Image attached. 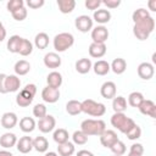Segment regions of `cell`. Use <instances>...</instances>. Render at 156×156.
<instances>
[{"instance_id": "obj_11", "label": "cell", "mask_w": 156, "mask_h": 156, "mask_svg": "<svg viewBox=\"0 0 156 156\" xmlns=\"http://www.w3.org/2000/svg\"><path fill=\"white\" fill-rule=\"evenodd\" d=\"M138 76L144 79V80H149L154 77V73H155V68H154V65L150 63V62H141L139 66H138Z\"/></svg>"}, {"instance_id": "obj_51", "label": "cell", "mask_w": 156, "mask_h": 156, "mask_svg": "<svg viewBox=\"0 0 156 156\" xmlns=\"http://www.w3.org/2000/svg\"><path fill=\"white\" fill-rule=\"evenodd\" d=\"M5 38H6V29H5L4 24H2V22L0 21V43L4 41Z\"/></svg>"}, {"instance_id": "obj_10", "label": "cell", "mask_w": 156, "mask_h": 156, "mask_svg": "<svg viewBox=\"0 0 156 156\" xmlns=\"http://www.w3.org/2000/svg\"><path fill=\"white\" fill-rule=\"evenodd\" d=\"M41 99L48 104H55L60 99V90L46 85L41 91Z\"/></svg>"}, {"instance_id": "obj_32", "label": "cell", "mask_w": 156, "mask_h": 156, "mask_svg": "<svg viewBox=\"0 0 156 156\" xmlns=\"http://www.w3.org/2000/svg\"><path fill=\"white\" fill-rule=\"evenodd\" d=\"M57 7L61 13H71L76 7L74 0H57Z\"/></svg>"}, {"instance_id": "obj_8", "label": "cell", "mask_w": 156, "mask_h": 156, "mask_svg": "<svg viewBox=\"0 0 156 156\" xmlns=\"http://www.w3.org/2000/svg\"><path fill=\"white\" fill-rule=\"evenodd\" d=\"M91 39L93 43L98 44H105V41L108 39V30L105 26H96L91 29Z\"/></svg>"}, {"instance_id": "obj_46", "label": "cell", "mask_w": 156, "mask_h": 156, "mask_svg": "<svg viewBox=\"0 0 156 156\" xmlns=\"http://www.w3.org/2000/svg\"><path fill=\"white\" fill-rule=\"evenodd\" d=\"M84 5H85V7H87L88 10H93V11H95V10H98V9L100 7V5H101V0H85Z\"/></svg>"}, {"instance_id": "obj_40", "label": "cell", "mask_w": 156, "mask_h": 156, "mask_svg": "<svg viewBox=\"0 0 156 156\" xmlns=\"http://www.w3.org/2000/svg\"><path fill=\"white\" fill-rule=\"evenodd\" d=\"M72 140H73V144H77V145H84L87 144L88 141V135L84 134L82 130H76L72 135Z\"/></svg>"}, {"instance_id": "obj_24", "label": "cell", "mask_w": 156, "mask_h": 156, "mask_svg": "<svg viewBox=\"0 0 156 156\" xmlns=\"http://www.w3.org/2000/svg\"><path fill=\"white\" fill-rule=\"evenodd\" d=\"M110 69L115 73V74H122L124 73V71L127 69V62L124 58L122 57H117L112 61V63L110 65Z\"/></svg>"}, {"instance_id": "obj_34", "label": "cell", "mask_w": 156, "mask_h": 156, "mask_svg": "<svg viewBox=\"0 0 156 156\" xmlns=\"http://www.w3.org/2000/svg\"><path fill=\"white\" fill-rule=\"evenodd\" d=\"M68 138H69V134H68V132H67L65 128L55 129V132H54V134H52V139H54V141H55L57 145L68 141Z\"/></svg>"}, {"instance_id": "obj_17", "label": "cell", "mask_w": 156, "mask_h": 156, "mask_svg": "<svg viewBox=\"0 0 156 156\" xmlns=\"http://www.w3.org/2000/svg\"><path fill=\"white\" fill-rule=\"evenodd\" d=\"M61 57L56 52H48L44 56V65L48 68H58L61 66Z\"/></svg>"}, {"instance_id": "obj_30", "label": "cell", "mask_w": 156, "mask_h": 156, "mask_svg": "<svg viewBox=\"0 0 156 156\" xmlns=\"http://www.w3.org/2000/svg\"><path fill=\"white\" fill-rule=\"evenodd\" d=\"M15 73L16 76H26L30 71V63L26 60H20L15 63Z\"/></svg>"}, {"instance_id": "obj_26", "label": "cell", "mask_w": 156, "mask_h": 156, "mask_svg": "<svg viewBox=\"0 0 156 156\" xmlns=\"http://www.w3.org/2000/svg\"><path fill=\"white\" fill-rule=\"evenodd\" d=\"M37 127V123L34 118L32 117H23L20 119V128L24 133H32Z\"/></svg>"}, {"instance_id": "obj_22", "label": "cell", "mask_w": 156, "mask_h": 156, "mask_svg": "<svg viewBox=\"0 0 156 156\" xmlns=\"http://www.w3.org/2000/svg\"><path fill=\"white\" fill-rule=\"evenodd\" d=\"M46 83L49 87H52V88H56L58 89L62 84V74L57 71H52L48 74L46 77Z\"/></svg>"}, {"instance_id": "obj_2", "label": "cell", "mask_w": 156, "mask_h": 156, "mask_svg": "<svg viewBox=\"0 0 156 156\" xmlns=\"http://www.w3.org/2000/svg\"><path fill=\"white\" fill-rule=\"evenodd\" d=\"M106 129V123L102 121V119H93V118H88V119H84L82 123H80V130L87 134L88 136L90 135H98L100 136L104 130Z\"/></svg>"}, {"instance_id": "obj_25", "label": "cell", "mask_w": 156, "mask_h": 156, "mask_svg": "<svg viewBox=\"0 0 156 156\" xmlns=\"http://www.w3.org/2000/svg\"><path fill=\"white\" fill-rule=\"evenodd\" d=\"M93 71L98 76H106L111 69H110V63L105 60H99L93 65Z\"/></svg>"}, {"instance_id": "obj_31", "label": "cell", "mask_w": 156, "mask_h": 156, "mask_svg": "<svg viewBox=\"0 0 156 156\" xmlns=\"http://www.w3.org/2000/svg\"><path fill=\"white\" fill-rule=\"evenodd\" d=\"M66 112L71 116H77L82 112V102L78 100H69L66 104Z\"/></svg>"}, {"instance_id": "obj_47", "label": "cell", "mask_w": 156, "mask_h": 156, "mask_svg": "<svg viewBox=\"0 0 156 156\" xmlns=\"http://www.w3.org/2000/svg\"><path fill=\"white\" fill-rule=\"evenodd\" d=\"M45 4L44 0H27V5L29 9H39Z\"/></svg>"}, {"instance_id": "obj_35", "label": "cell", "mask_w": 156, "mask_h": 156, "mask_svg": "<svg viewBox=\"0 0 156 156\" xmlns=\"http://www.w3.org/2000/svg\"><path fill=\"white\" fill-rule=\"evenodd\" d=\"M22 41V38L20 35H12L10 37V39L7 40V50L12 54H18V49H20V44Z\"/></svg>"}, {"instance_id": "obj_39", "label": "cell", "mask_w": 156, "mask_h": 156, "mask_svg": "<svg viewBox=\"0 0 156 156\" xmlns=\"http://www.w3.org/2000/svg\"><path fill=\"white\" fill-rule=\"evenodd\" d=\"M110 150L113 152V155H116V156H122V155L126 154L127 147H126V144H124L123 141L118 140V141H116V143L110 147Z\"/></svg>"}, {"instance_id": "obj_27", "label": "cell", "mask_w": 156, "mask_h": 156, "mask_svg": "<svg viewBox=\"0 0 156 156\" xmlns=\"http://www.w3.org/2000/svg\"><path fill=\"white\" fill-rule=\"evenodd\" d=\"M76 151V147H74V144L71 143L69 140L63 143V144H58L57 146V154L60 156H72Z\"/></svg>"}, {"instance_id": "obj_56", "label": "cell", "mask_w": 156, "mask_h": 156, "mask_svg": "<svg viewBox=\"0 0 156 156\" xmlns=\"http://www.w3.org/2000/svg\"><path fill=\"white\" fill-rule=\"evenodd\" d=\"M152 62H154V63L156 62V54H154V55H152Z\"/></svg>"}, {"instance_id": "obj_28", "label": "cell", "mask_w": 156, "mask_h": 156, "mask_svg": "<svg viewBox=\"0 0 156 156\" xmlns=\"http://www.w3.org/2000/svg\"><path fill=\"white\" fill-rule=\"evenodd\" d=\"M33 149L38 152H46L49 149V141L45 136H37L33 139Z\"/></svg>"}, {"instance_id": "obj_12", "label": "cell", "mask_w": 156, "mask_h": 156, "mask_svg": "<svg viewBox=\"0 0 156 156\" xmlns=\"http://www.w3.org/2000/svg\"><path fill=\"white\" fill-rule=\"evenodd\" d=\"M139 111L145 115V116H149L151 118H156V105L152 100H149V99H144L143 102L138 106Z\"/></svg>"}, {"instance_id": "obj_36", "label": "cell", "mask_w": 156, "mask_h": 156, "mask_svg": "<svg viewBox=\"0 0 156 156\" xmlns=\"http://www.w3.org/2000/svg\"><path fill=\"white\" fill-rule=\"evenodd\" d=\"M33 51V44L26 39V38H22V41L20 44V49H18V54L22 55V56H29Z\"/></svg>"}, {"instance_id": "obj_15", "label": "cell", "mask_w": 156, "mask_h": 156, "mask_svg": "<svg viewBox=\"0 0 156 156\" xmlns=\"http://www.w3.org/2000/svg\"><path fill=\"white\" fill-rule=\"evenodd\" d=\"M16 147L18 150V152L21 154H28L33 150V139L28 135H24L22 138H20L17 140V144H16Z\"/></svg>"}, {"instance_id": "obj_57", "label": "cell", "mask_w": 156, "mask_h": 156, "mask_svg": "<svg viewBox=\"0 0 156 156\" xmlns=\"http://www.w3.org/2000/svg\"><path fill=\"white\" fill-rule=\"evenodd\" d=\"M128 156H136V155H133V154H130V152H129V154H128Z\"/></svg>"}, {"instance_id": "obj_1", "label": "cell", "mask_w": 156, "mask_h": 156, "mask_svg": "<svg viewBox=\"0 0 156 156\" xmlns=\"http://www.w3.org/2000/svg\"><path fill=\"white\" fill-rule=\"evenodd\" d=\"M154 29H155V20L150 16V17L143 20V21H139V22L134 23L133 34L139 40H146L149 38V35L154 32Z\"/></svg>"}, {"instance_id": "obj_48", "label": "cell", "mask_w": 156, "mask_h": 156, "mask_svg": "<svg viewBox=\"0 0 156 156\" xmlns=\"http://www.w3.org/2000/svg\"><path fill=\"white\" fill-rule=\"evenodd\" d=\"M101 4L107 6V9H117L121 5V0H102Z\"/></svg>"}, {"instance_id": "obj_29", "label": "cell", "mask_w": 156, "mask_h": 156, "mask_svg": "<svg viewBox=\"0 0 156 156\" xmlns=\"http://www.w3.org/2000/svg\"><path fill=\"white\" fill-rule=\"evenodd\" d=\"M112 108L117 113H122L127 110V100L123 96H115L112 99Z\"/></svg>"}, {"instance_id": "obj_52", "label": "cell", "mask_w": 156, "mask_h": 156, "mask_svg": "<svg viewBox=\"0 0 156 156\" xmlns=\"http://www.w3.org/2000/svg\"><path fill=\"white\" fill-rule=\"evenodd\" d=\"M76 156H94V154L89 150H79Z\"/></svg>"}, {"instance_id": "obj_50", "label": "cell", "mask_w": 156, "mask_h": 156, "mask_svg": "<svg viewBox=\"0 0 156 156\" xmlns=\"http://www.w3.org/2000/svg\"><path fill=\"white\" fill-rule=\"evenodd\" d=\"M7 74L5 73H0V94H6L5 90V78Z\"/></svg>"}, {"instance_id": "obj_58", "label": "cell", "mask_w": 156, "mask_h": 156, "mask_svg": "<svg viewBox=\"0 0 156 156\" xmlns=\"http://www.w3.org/2000/svg\"><path fill=\"white\" fill-rule=\"evenodd\" d=\"M112 156H116V155H112Z\"/></svg>"}, {"instance_id": "obj_21", "label": "cell", "mask_w": 156, "mask_h": 156, "mask_svg": "<svg viewBox=\"0 0 156 156\" xmlns=\"http://www.w3.org/2000/svg\"><path fill=\"white\" fill-rule=\"evenodd\" d=\"M17 144V136L13 133H4L0 136V146H2L4 149H11Z\"/></svg>"}, {"instance_id": "obj_55", "label": "cell", "mask_w": 156, "mask_h": 156, "mask_svg": "<svg viewBox=\"0 0 156 156\" xmlns=\"http://www.w3.org/2000/svg\"><path fill=\"white\" fill-rule=\"evenodd\" d=\"M44 156H58V154H57V152H55V151H49V152L46 151Z\"/></svg>"}, {"instance_id": "obj_33", "label": "cell", "mask_w": 156, "mask_h": 156, "mask_svg": "<svg viewBox=\"0 0 156 156\" xmlns=\"http://www.w3.org/2000/svg\"><path fill=\"white\" fill-rule=\"evenodd\" d=\"M34 45L39 49V50H44L48 48L49 45V35L44 32H40L35 35L34 38Z\"/></svg>"}, {"instance_id": "obj_7", "label": "cell", "mask_w": 156, "mask_h": 156, "mask_svg": "<svg viewBox=\"0 0 156 156\" xmlns=\"http://www.w3.org/2000/svg\"><path fill=\"white\" fill-rule=\"evenodd\" d=\"M76 28L82 33H88L93 29V18L88 15H80L74 20Z\"/></svg>"}, {"instance_id": "obj_37", "label": "cell", "mask_w": 156, "mask_h": 156, "mask_svg": "<svg viewBox=\"0 0 156 156\" xmlns=\"http://www.w3.org/2000/svg\"><path fill=\"white\" fill-rule=\"evenodd\" d=\"M144 99H145V98H144V95H143L140 91H133V93H130L129 96H128V104H129L132 107H138V106L143 102Z\"/></svg>"}, {"instance_id": "obj_20", "label": "cell", "mask_w": 156, "mask_h": 156, "mask_svg": "<svg viewBox=\"0 0 156 156\" xmlns=\"http://www.w3.org/2000/svg\"><path fill=\"white\" fill-rule=\"evenodd\" d=\"M107 51V48L105 44H98V43H91L89 45V55L94 58H101Z\"/></svg>"}, {"instance_id": "obj_19", "label": "cell", "mask_w": 156, "mask_h": 156, "mask_svg": "<svg viewBox=\"0 0 156 156\" xmlns=\"http://www.w3.org/2000/svg\"><path fill=\"white\" fill-rule=\"evenodd\" d=\"M33 99H34V96L32 94H29L27 90L22 89L16 96V104L20 107H27L33 102Z\"/></svg>"}, {"instance_id": "obj_4", "label": "cell", "mask_w": 156, "mask_h": 156, "mask_svg": "<svg viewBox=\"0 0 156 156\" xmlns=\"http://www.w3.org/2000/svg\"><path fill=\"white\" fill-rule=\"evenodd\" d=\"M82 112L93 117H101L106 112V106L102 102H98L93 99H85L82 101Z\"/></svg>"}, {"instance_id": "obj_13", "label": "cell", "mask_w": 156, "mask_h": 156, "mask_svg": "<svg viewBox=\"0 0 156 156\" xmlns=\"http://www.w3.org/2000/svg\"><path fill=\"white\" fill-rule=\"evenodd\" d=\"M21 87V79L16 74H9L5 78V90L6 93H15Z\"/></svg>"}, {"instance_id": "obj_43", "label": "cell", "mask_w": 156, "mask_h": 156, "mask_svg": "<svg viewBox=\"0 0 156 156\" xmlns=\"http://www.w3.org/2000/svg\"><path fill=\"white\" fill-rule=\"evenodd\" d=\"M23 6H24V1H23V0H10V1H7V4H6L7 11L11 12V13L15 12L16 10L23 7Z\"/></svg>"}, {"instance_id": "obj_42", "label": "cell", "mask_w": 156, "mask_h": 156, "mask_svg": "<svg viewBox=\"0 0 156 156\" xmlns=\"http://www.w3.org/2000/svg\"><path fill=\"white\" fill-rule=\"evenodd\" d=\"M48 113H46V106L44 104H37L34 107H33V116L37 117L38 119L45 117Z\"/></svg>"}, {"instance_id": "obj_44", "label": "cell", "mask_w": 156, "mask_h": 156, "mask_svg": "<svg viewBox=\"0 0 156 156\" xmlns=\"http://www.w3.org/2000/svg\"><path fill=\"white\" fill-rule=\"evenodd\" d=\"M12 15V17H13V20H16V21H18V22H21V21H24L26 18H27V15H28V11H27V9L23 6V7H21V9H18V10H16L15 12H12L11 13Z\"/></svg>"}, {"instance_id": "obj_53", "label": "cell", "mask_w": 156, "mask_h": 156, "mask_svg": "<svg viewBox=\"0 0 156 156\" xmlns=\"http://www.w3.org/2000/svg\"><path fill=\"white\" fill-rule=\"evenodd\" d=\"M147 6L150 7V10L151 11H156V0H151V1H149V4H147Z\"/></svg>"}, {"instance_id": "obj_38", "label": "cell", "mask_w": 156, "mask_h": 156, "mask_svg": "<svg viewBox=\"0 0 156 156\" xmlns=\"http://www.w3.org/2000/svg\"><path fill=\"white\" fill-rule=\"evenodd\" d=\"M147 17H150V13H149V11H147L146 9H143V7L136 9V10L132 13V20H133L134 23H136V22H139V21H143V20H145V18H147Z\"/></svg>"}, {"instance_id": "obj_5", "label": "cell", "mask_w": 156, "mask_h": 156, "mask_svg": "<svg viewBox=\"0 0 156 156\" xmlns=\"http://www.w3.org/2000/svg\"><path fill=\"white\" fill-rule=\"evenodd\" d=\"M52 44H54V49L57 52H63L74 44V37L68 32H62L55 35Z\"/></svg>"}, {"instance_id": "obj_23", "label": "cell", "mask_w": 156, "mask_h": 156, "mask_svg": "<svg viewBox=\"0 0 156 156\" xmlns=\"http://www.w3.org/2000/svg\"><path fill=\"white\" fill-rule=\"evenodd\" d=\"M91 68H93V63H91L90 58L83 57L76 62V71L80 74H87Z\"/></svg>"}, {"instance_id": "obj_3", "label": "cell", "mask_w": 156, "mask_h": 156, "mask_svg": "<svg viewBox=\"0 0 156 156\" xmlns=\"http://www.w3.org/2000/svg\"><path fill=\"white\" fill-rule=\"evenodd\" d=\"M111 124H112V127L118 129L121 133L126 134L127 132H129L132 129V127L135 124V122L130 117H127L124 115V112H122V113L115 112L111 116Z\"/></svg>"}, {"instance_id": "obj_14", "label": "cell", "mask_w": 156, "mask_h": 156, "mask_svg": "<svg viewBox=\"0 0 156 156\" xmlns=\"http://www.w3.org/2000/svg\"><path fill=\"white\" fill-rule=\"evenodd\" d=\"M116 91H117V87H116V84H115L113 82H111V80L105 82V83L101 85V88H100V94H101V96H102L104 99H107V100L113 99V98L116 96Z\"/></svg>"}, {"instance_id": "obj_9", "label": "cell", "mask_w": 156, "mask_h": 156, "mask_svg": "<svg viewBox=\"0 0 156 156\" xmlns=\"http://www.w3.org/2000/svg\"><path fill=\"white\" fill-rule=\"evenodd\" d=\"M118 136H117V133L112 129H105L104 133L100 135V143L104 147H107L110 149L116 141H118Z\"/></svg>"}, {"instance_id": "obj_18", "label": "cell", "mask_w": 156, "mask_h": 156, "mask_svg": "<svg viewBox=\"0 0 156 156\" xmlns=\"http://www.w3.org/2000/svg\"><path fill=\"white\" fill-rule=\"evenodd\" d=\"M17 122H18V118L15 112H5L1 117V126L5 129H12L13 127H16Z\"/></svg>"}, {"instance_id": "obj_54", "label": "cell", "mask_w": 156, "mask_h": 156, "mask_svg": "<svg viewBox=\"0 0 156 156\" xmlns=\"http://www.w3.org/2000/svg\"><path fill=\"white\" fill-rule=\"evenodd\" d=\"M0 156H13V155L7 150H0Z\"/></svg>"}, {"instance_id": "obj_6", "label": "cell", "mask_w": 156, "mask_h": 156, "mask_svg": "<svg viewBox=\"0 0 156 156\" xmlns=\"http://www.w3.org/2000/svg\"><path fill=\"white\" fill-rule=\"evenodd\" d=\"M55 127H56V119L51 115H46L45 117L40 118L37 123V128L41 133H50L55 129Z\"/></svg>"}, {"instance_id": "obj_49", "label": "cell", "mask_w": 156, "mask_h": 156, "mask_svg": "<svg viewBox=\"0 0 156 156\" xmlns=\"http://www.w3.org/2000/svg\"><path fill=\"white\" fill-rule=\"evenodd\" d=\"M23 89H24V90H27V91H28L29 94H32L33 96H35V94H37V85H35V84H33V83L27 84Z\"/></svg>"}, {"instance_id": "obj_41", "label": "cell", "mask_w": 156, "mask_h": 156, "mask_svg": "<svg viewBox=\"0 0 156 156\" xmlns=\"http://www.w3.org/2000/svg\"><path fill=\"white\" fill-rule=\"evenodd\" d=\"M126 135H127V138H128L129 140H136V139H139V138L141 136V128L135 123V124L132 127V129L126 133Z\"/></svg>"}, {"instance_id": "obj_45", "label": "cell", "mask_w": 156, "mask_h": 156, "mask_svg": "<svg viewBox=\"0 0 156 156\" xmlns=\"http://www.w3.org/2000/svg\"><path fill=\"white\" fill-rule=\"evenodd\" d=\"M129 152L133 154V155H136V156H143L144 154V146L139 143H134L130 145V149H129Z\"/></svg>"}, {"instance_id": "obj_16", "label": "cell", "mask_w": 156, "mask_h": 156, "mask_svg": "<svg viewBox=\"0 0 156 156\" xmlns=\"http://www.w3.org/2000/svg\"><path fill=\"white\" fill-rule=\"evenodd\" d=\"M110 20H111V12L107 9H98L93 13V21H95L100 26L108 23Z\"/></svg>"}]
</instances>
